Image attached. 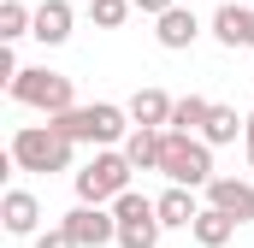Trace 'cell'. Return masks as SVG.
I'll return each mask as SVG.
<instances>
[{
	"instance_id": "cell-10",
	"label": "cell",
	"mask_w": 254,
	"mask_h": 248,
	"mask_svg": "<svg viewBox=\"0 0 254 248\" xmlns=\"http://www.w3.org/2000/svg\"><path fill=\"white\" fill-rule=\"evenodd\" d=\"M207 201H213V207H225L237 225L254 219V184H249V178H213V184H207Z\"/></svg>"
},
{
	"instance_id": "cell-12",
	"label": "cell",
	"mask_w": 254,
	"mask_h": 248,
	"mask_svg": "<svg viewBox=\"0 0 254 248\" xmlns=\"http://www.w3.org/2000/svg\"><path fill=\"white\" fill-rule=\"evenodd\" d=\"M154 207H160V225H166V231H190L195 213H201V201H195V189H190V184H172L160 201H154Z\"/></svg>"
},
{
	"instance_id": "cell-20",
	"label": "cell",
	"mask_w": 254,
	"mask_h": 248,
	"mask_svg": "<svg viewBox=\"0 0 254 248\" xmlns=\"http://www.w3.org/2000/svg\"><path fill=\"white\" fill-rule=\"evenodd\" d=\"M130 12H136V0H89V18H95L101 30H119Z\"/></svg>"
},
{
	"instance_id": "cell-9",
	"label": "cell",
	"mask_w": 254,
	"mask_h": 248,
	"mask_svg": "<svg viewBox=\"0 0 254 248\" xmlns=\"http://www.w3.org/2000/svg\"><path fill=\"white\" fill-rule=\"evenodd\" d=\"M71 24H77L71 0H42V6H36L30 36H36V42H48V48H60V42H71Z\"/></svg>"
},
{
	"instance_id": "cell-19",
	"label": "cell",
	"mask_w": 254,
	"mask_h": 248,
	"mask_svg": "<svg viewBox=\"0 0 254 248\" xmlns=\"http://www.w3.org/2000/svg\"><path fill=\"white\" fill-rule=\"evenodd\" d=\"M30 24H36V12H30L24 0H0V42H18V36H30Z\"/></svg>"
},
{
	"instance_id": "cell-5",
	"label": "cell",
	"mask_w": 254,
	"mask_h": 248,
	"mask_svg": "<svg viewBox=\"0 0 254 248\" xmlns=\"http://www.w3.org/2000/svg\"><path fill=\"white\" fill-rule=\"evenodd\" d=\"M130 172H136V166H130L125 148H101V154L77 172V201H101V207H113V201L130 189Z\"/></svg>"
},
{
	"instance_id": "cell-24",
	"label": "cell",
	"mask_w": 254,
	"mask_h": 248,
	"mask_svg": "<svg viewBox=\"0 0 254 248\" xmlns=\"http://www.w3.org/2000/svg\"><path fill=\"white\" fill-rule=\"evenodd\" d=\"M249 48H254V12H249Z\"/></svg>"
},
{
	"instance_id": "cell-23",
	"label": "cell",
	"mask_w": 254,
	"mask_h": 248,
	"mask_svg": "<svg viewBox=\"0 0 254 248\" xmlns=\"http://www.w3.org/2000/svg\"><path fill=\"white\" fill-rule=\"evenodd\" d=\"M243 142H254V113H249V130H243Z\"/></svg>"
},
{
	"instance_id": "cell-4",
	"label": "cell",
	"mask_w": 254,
	"mask_h": 248,
	"mask_svg": "<svg viewBox=\"0 0 254 248\" xmlns=\"http://www.w3.org/2000/svg\"><path fill=\"white\" fill-rule=\"evenodd\" d=\"M160 172H166V184L207 189V184H213V142H207V136H190V130H166Z\"/></svg>"
},
{
	"instance_id": "cell-21",
	"label": "cell",
	"mask_w": 254,
	"mask_h": 248,
	"mask_svg": "<svg viewBox=\"0 0 254 248\" xmlns=\"http://www.w3.org/2000/svg\"><path fill=\"white\" fill-rule=\"evenodd\" d=\"M36 248H83L65 225H54V231H36Z\"/></svg>"
},
{
	"instance_id": "cell-3",
	"label": "cell",
	"mask_w": 254,
	"mask_h": 248,
	"mask_svg": "<svg viewBox=\"0 0 254 248\" xmlns=\"http://www.w3.org/2000/svg\"><path fill=\"white\" fill-rule=\"evenodd\" d=\"M130 107H113V101H95V107H71L54 119V130H65L71 142H95V148H113L130 136Z\"/></svg>"
},
{
	"instance_id": "cell-17",
	"label": "cell",
	"mask_w": 254,
	"mask_h": 248,
	"mask_svg": "<svg viewBox=\"0 0 254 248\" xmlns=\"http://www.w3.org/2000/svg\"><path fill=\"white\" fill-rule=\"evenodd\" d=\"M243 130H249V119H237V107H213V113H207V124H201V136H207L213 148H225V142H237Z\"/></svg>"
},
{
	"instance_id": "cell-2",
	"label": "cell",
	"mask_w": 254,
	"mask_h": 248,
	"mask_svg": "<svg viewBox=\"0 0 254 248\" xmlns=\"http://www.w3.org/2000/svg\"><path fill=\"white\" fill-rule=\"evenodd\" d=\"M12 101H18V107H30V113L60 119V113L77 107V89H71V77H65V71H48V65H18V77H12Z\"/></svg>"
},
{
	"instance_id": "cell-14",
	"label": "cell",
	"mask_w": 254,
	"mask_h": 248,
	"mask_svg": "<svg viewBox=\"0 0 254 248\" xmlns=\"http://www.w3.org/2000/svg\"><path fill=\"white\" fill-rule=\"evenodd\" d=\"M172 107H178V101H172L166 89H154V83L130 95V119L136 124H160V130H166V124H172Z\"/></svg>"
},
{
	"instance_id": "cell-18",
	"label": "cell",
	"mask_w": 254,
	"mask_h": 248,
	"mask_svg": "<svg viewBox=\"0 0 254 248\" xmlns=\"http://www.w3.org/2000/svg\"><path fill=\"white\" fill-rule=\"evenodd\" d=\"M207 113H213V101H207V95H184V101L172 107V124H166V130H190V136H201Z\"/></svg>"
},
{
	"instance_id": "cell-8",
	"label": "cell",
	"mask_w": 254,
	"mask_h": 248,
	"mask_svg": "<svg viewBox=\"0 0 254 248\" xmlns=\"http://www.w3.org/2000/svg\"><path fill=\"white\" fill-rule=\"evenodd\" d=\"M0 225H6V237H36L42 201H36L30 189H6V195H0Z\"/></svg>"
},
{
	"instance_id": "cell-7",
	"label": "cell",
	"mask_w": 254,
	"mask_h": 248,
	"mask_svg": "<svg viewBox=\"0 0 254 248\" xmlns=\"http://www.w3.org/2000/svg\"><path fill=\"white\" fill-rule=\"evenodd\" d=\"M195 36H201V18H195L190 6H166V12L154 18V42H160L166 54H184V48H195Z\"/></svg>"
},
{
	"instance_id": "cell-11",
	"label": "cell",
	"mask_w": 254,
	"mask_h": 248,
	"mask_svg": "<svg viewBox=\"0 0 254 248\" xmlns=\"http://www.w3.org/2000/svg\"><path fill=\"white\" fill-rule=\"evenodd\" d=\"M125 154H130V166H136V172H160V154H166V130H160V124H130Z\"/></svg>"
},
{
	"instance_id": "cell-6",
	"label": "cell",
	"mask_w": 254,
	"mask_h": 248,
	"mask_svg": "<svg viewBox=\"0 0 254 248\" xmlns=\"http://www.w3.org/2000/svg\"><path fill=\"white\" fill-rule=\"evenodd\" d=\"M60 225H65V231H71L83 248H107V243H119V213H113V207H101V201H77Z\"/></svg>"
},
{
	"instance_id": "cell-16",
	"label": "cell",
	"mask_w": 254,
	"mask_h": 248,
	"mask_svg": "<svg viewBox=\"0 0 254 248\" xmlns=\"http://www.w3.org/2000/svg\"><path fill=\"white\" fill-rule=\"evenodd\" d=\"M249 12L254 6H219L213 12V36H219V48H249Z\"/></svg>"
},
{
	"instance_id": "cell-1",
	"label": "cell",
	"mask_w": 254,
	"mask_h": 248,
	"mask_svg": "<svg viewBox=\"0 0 254 248\" xmlns=\"http://www.w3.org/2000/svg\"><path fill=\"white\" fill-rule=\"evenodd\" d=\"M71 136L65 130H54V119L48 124H18L12 130V166L18 172H42V178H54V172H71Z\"/></svg>"
},
{
	"instance_id": "cell-15",
	"label": "cell",
	"mask_w": 254,
	"mask_h": 248,
	"mask_svg": "<svg viewBox=\"0 0 254 248\" xmlns=\"http://www.w3.org/2000/svg\"><path fill=\"white\" fill-rule=\"evenodd\" d=\"M160 207L136 213V219H119V248H160Z\"/></svg>"
},
{
	"instance_id": "cell-25",
	"label": "cell",
	"mask_w": 254,
	"mask_h": 248,
	"mask_svg": "<svg viewBox=\"0 0 254 248\" xmlns=\"http://www.w3.org/2000/svg\"><path fill=\"white\" fill-rule=\"evenodd\" d=\"M249 172H254V142H249Z\"/></svg>"
},
{
	"instance_id": "cell-13",
	"label": "cell",
	"mask_w": 254,
	"mask_h": 248,
	"mask_svg": "<svg viewBox=\"0 0 254 248\" xmlns=\"http://www.w3.org/2000/svg\"><path fill=\"white\" fill-rule=\"evenodd\" d=\"M190 237H195V243H201V248H225V243H231V237H237V219H231L225 207H213V201H207V207L195 213Z\"/></svg>"
},
{
	"instance_id": "cell-22",
	"label": "cell",
	"mask_w": 254,
	"mask_h": 248,
	"mask_svg": "<svg viewBox=\"0 0 254 248\" xmlns=\"http://www.w3.org/2000/svg\"><path fill=\"white\" fill-rule=\"evenodd\" d=\"M166 6H178V0H136V12H148V18H160Z\"/></svg>"
}]
</instances>
